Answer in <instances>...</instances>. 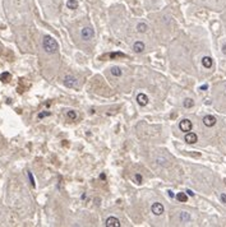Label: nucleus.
Segmentation results:
<instances>
[{"mask_svg": "<svg viewBox=\"0 0 226 227\" xmlns=\"http://www.w3.org/2000/svg\"><path fill=\"white\" fill-rule=\"evenodd\" d=\"M193 105H194V102H193V100H192V98H185L184 102H183V106H184L185 108L193 107Z\"/></svg>", "mask_w": 226, "mask_h": 227, "instance_id": "obj_17", "label": "nucleus"}, {"mask_svg": "<svg viewBox=\"0 0 226 227\" xmlns=\"http://www.w3.org/2000/svg\"><path fill=\"white\" fill-rule=\"evenodd\" d=\"M66 7L69 9H77L78 8V1H77V0H68V1H66Z\"/></svg>", "mask_w": 226, "mask_h": 227, "instance_id": "obj_15", "label": "nucleus"}, {"mask_svg": "<svg viewBox=\"0 0 226 227\" xmlns=\"http://www.w3.org/2000/svg\"><path fill=\"white\" fill-rule=\"evenodd\" d=\"M207 88H208L207 84H204V86H202V87H201V89H207Z\"/></svg>", "mask_w": 226, "mask_h": 227, "instance_id": "obj_27", "label": "nucleus"}, {"mask_svg": "<svg viewBox=\"0 0 226 227\" xmlns=\"http://www.w3.org/2000/svg\"><path fill=\"white\" fill-rule=\"evenodd\" d=\"M203 124H204L206 126H208V128L213 126V125L216 124V117H215V116H212V115H207V116H204V117H203Z\"/></svg>", "mask_w": 226, "mask_h": 227, "instance_id": "obj_9", "label": "nucleus"}, {"mask_svg": "<svg viewBox=\"0 0 226 227\" xmlns=\"http://www.w3.org/2000/svg\"><path fill=\"white\" fill-rule=\"evenodd\" d=\"M42 46H44V50L49 54H55L57 50H59V45L57 42L50 36H45L44 41H42Z\"/></svg>", "mask_w": 226, "mask_h": 227, "instance_id": "obj_1", "label": "nucleus"}, {"mask_svg": "<svg viewBox=\"0 0 226 227\" xmlns=\"http://www.w3.org/2000/svg\"><path fill=\"white\" fill-rule=\"evenodd\" d=\"M64 84L69 88H77L78 87V79L72 77V75H66L64 78Z\"/></svg>", "mask_w": 226, "mask_h": 227, "instance_id": "obj_2", "label": "nucleus"}, {"mask_svg": "<svg viewBox=\"0 0 226 227\" xmlns=\"http://www.w3.org/2000/svg\"><path fill=\"white\" fill-rule=\"evenodd\" d=\"M28 177H30V180H31V185L35 188V179H33V176H32L31 172H28Z\"/></svg>", "mask_w": 226, "mask_h": 227, "instance_id": "obj_23", "label": "nucleus"}, {"mask_svg": "<svg viewBox=\"0 0 226 227\" xmlns=\"http://www.w3.org/2000/svg\"><path fill=\"white\" fill-rule=\"evenodd\" d=\"M137 30H138V32H146L147 30H148V26L146 24V23H139V24L137 26Z\"/></svg>", "mask_w": 226, "mask_h": 227, "instance_id": "obj_19", "label": "nucleus"}, {"mask_svg": "<svg viewBox=\"0 0 226 227\" xmlns=\"http://www.w3.org/2000/svg\"><path fill=\"white\" fill-rule=\"evenodd\" d=\"M148 97H147V94H145V93H139L138 96H137V102L139 103L141 106H146L147 103H148Z\"/></svg>", "mask_w": 226, "mask_h": 227, "instance_id": "obj_10", "label": "nucleus"}, {"mask_svg": "<svg viewBox=\"0 0 226 227\" xmlns=\"http://www.w3.org/2000/svg\"><path fill=\"white\" fill-rule=\"evenodd\" d=\"M176 199L179 200V202L185 203L186 200H188V194H186V193H178L176 194Z\"/></svg>", "mask_w": 226, "mask_h": 227, "instance_id": "obj_14", "label": "nucleus"}, {"mask_svg": "<svg viewBox=\"0 0 226 227\" xmlns=\"http://www.w3.org/2000/svg\"><path fill=\"white\" fill-rule=\"evenodd\" d=\"M179 128H180L181 131H185V133H188V131L192 130L193 124H192V121L188 120V119H183V120L179 122Z\"/></svg>", "mask_w": 226, "mask_h": 227, "instance_id": "obj_4", "label": "nucleus"}, {"mask_svg": "<svg viewBox=\"0 0 226 227\" xmlns=\"http://www.w3.org/2000/svg\"><path fill=\"white\" fill-rule=\"evenodd\" d=\"M185 142L188 144H194V143H197V140H198V136H197V134L195 133H190V131H188V133L185 134Z\"/></svg>", "mask_w": 226, "mask_h": 227, "instance_id": "obj_7", "label": "nucleus"}, {"mask_svg": "<svg viewBox=\"0 0 226 227\" xmlns=\"http://www.w3.org/2000/svg\"><path fill=\"white\" fill-rule=\"evenodd\" d=\"M110 72H111V74H113V75H115V77H120V75L123 74L122 69L118 68V67H114V68H111V70H110Z\"/></svg>", "mask_w": 226, "mask_h": 227, "instance_id": "obj_18", "label": "nucleus"}, {"mask_svg": "<svg viewBox=\"0 0 226 227\" xmlns=\"http://www.w3.org/2000/svg\"><path fill=\"white\" fill-rule=\"evenodd\" d=\"M81 36H82V39H83L84 41H88L95 36V32H93V30L91 27H84L83 30H82V32H81Z\"/></svg>", "mask_w": 226, "mask_h": 227, "instance_id": "obj_3", "label": "nucleus"}, {"mask_svg": "<svg viewBox=\"0 0 226 227\" xmlns=\"http://www.w3.org/2000/svg\"><path fill=\"white\" fill-rule=\"evenodd\" d=\"M169 197H170V198H174V197H175V194L172 193V191H169Z\"/></svg>", "mask_w": 226, "mask_h": 227, "instance_id": "obj_26", "label": "nucleus"}, {"mask_svg": "<svg viewBox=\"0 0 226 227\" xmlns=\"http://www.w3.org/2000/svg\"><path fill=\"white\" fill-rule=\"evenodd\" d=\"M133 50L136 51V53H142V51L145 50V44H143L142 41H137L133 46Z\"/></svg>", "mask_w": 226, "mask_h": 227, "instance_id": "obj_12", "label": "nucleus"}, {"mask_svg": "<svg viewBox=\"0 0 226 227\" xmlns=\"http://www.w3.org/2000/svg\"><path fill=\"white\" fill-rule=\"evenodd\" d=\"M186 194H188L189 197H194V193L192 191V190H186Z\"/></svg>", "mask_w": 226, "mask_h": 227, "instance_id": "obj_25", "label": "nucleus"}, {"mask_svg": "<svg viewBox=\"0 0 226 227\" xmlns=\"http://www.w3.org/2000/svg\"><path fill=\"white\" fill-rule=\"evenodd\" d=\"M10 79H12V75H10V73L4 72V73L0 74V80H1L3 83H8V82H10Z\"/></svg>", "mask_w": 226, "mask_h": 227, "instance_id": "obj_13", "label": "nucleus"}, {"mask_svg": "<svg viewBox=\"0 0 226 227\" xmlns=\"http://www.w3.org/2000/svg\"><path fill=\"white\" fill-rule=\"evenodd\" d=\"M151 209H152V213L155 216H161L163 213V205L161 203H153Z\"/></svg>", "mask_w": 226, "mask_h": 227, "instance_id": "obj_5", "label": "nucleus"}, {"mask_svg": "<svg viewBox=\"0 0 226 227\" xmlns=\"http://www.w3.org/2000/svg\"><path fill=\"white\" fill-rule=\"evenodd\" d=\"M222 51H224V54H226V44L222 46Z\"/></svg>", "mask_w": 226, "mask_h": 227, "instance_id": "obj_28", "label": "nucleus"}, {"mask_svg": "<svg viewBox=\"0 0 226 227\" xmlns=\"http://www.w3.org/2000/svg\"><path fill=\"white\" fill-rule=\"evenodd\" d=\"M66 116H68L70 120H75V119H77V115H75V112H74V111H68Z\"/></svg>", "mask_w": 226, "mask_h": 227, "instance_id": "obj_20", "label": "nucleus"}, {"mask_svg": "<svg viewBox=\"0 0 226 227\" xmlns=\"http://www.w3.org/2000/svg\"><path fill=\"white\" fill-rule=\"evenodd\" d=\"M180 221H181V222H188V221H190V214L188 213V212H181V213H180Z\"/></svg>", "mask_w": 226, "mask_h": 227, "instance_id": "obj_16", "label": "nucleus"}, {"mask_svg": "<svg viewBox=\"0 0 226 227\" xmlns=\"http://www.w3.org/2000/svg\"><path fill=\"white\" fill-rule=\"evenodd\" d=\"M202 65H203L206 69H210L211 67H212V59H211L210 56H204V58H202Z\"/></svg>", "mask_w": 226, "mask_h": 227, "instance_id": "obj_11", "label": "nucleus"}, {"mask_svg": "<svg viewBox=\"0 0 226 227\" xmlns=\"http://www.w3.org/2000/svg\"><path fill=\"white\" fill-rule=\"evenodd\" d=\"M45 116H50V112L49 111H45V112H40L38 114V119H42V117Z\"/></svg>", "mask_w": 226, "mask_h": 227, "instance_id": "obj_22", "label": "nucleus"}, {"mask_svg": "<svg viewBox=\"0 0 226 227\" xmlns=\"http://www.w3.org/2000/svg\"><path fill=\"white\" fill-rule=\"evenodd\" d=\"M134 180H136L137 184H141V182L143 181V177H142L139 174H136V175H134Z\"/></svg>", "mask_w": 226, "mask_h": 227, "instance_id": "obj_21", "label": "nucleus"}, {"mask_svg": "<svg viewBox=\"0 0 226 227\" xmlns=\"http://www.w3.org/2000/svg\"><path fill=\"white\" fill-rule=\"evenodd\" d=\"M105 226L106 227H120V221L116 217H109L105 222Z\"/></svg>", "mask_w": 226, "mask_h": 227, "instance_id": "obj_6", "label": "nucleus"}, {"mask_svg": "<svg viewBox=\"0 0 226 227\" xmlns=\"http://www.w3.org/2000/svg\"><path fill=\"white\" fill-rule=\"evenodd\" d=\"M115 58H125V54L123 53H111V54H105L101 56V60H105V59H115Z\"/></svg>", "mask_w": 226, "mask_h": 227, "instance_id": "obj_8", "label": "nucleus"}, {"mask_svg": "<svg viewBox=\"0 0 226 227\" xmlns=\"http://www.w3.org/2000/svg\"><path fill=\"white\" fill-rule=\"evenodd\" d=\"M220 199H221V202L225 203V204H226V194H225V193H222V194H221V195H220Z\"/></svg>", "mask_w": 226, "mask_h": 227, "instance_id": "obj_24", "label": "nucleus"}]
</instances>
